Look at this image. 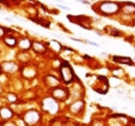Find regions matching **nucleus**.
<instances>
[{
	"label": "nucleus",
	"instance_id": "7ed1b4c3",
	"mask_svg": "<svg viewBox=\"0 0 135 126\" xmlns=\"http://www.w3.org/2000/svg\"><path fill=\"white\" fill-rule=\"evenodd\" d=\"M41 108H42L43 112H45L49 115H56L59 111V104H58V101L55 100L53 97L48 96L42 100Z\"/></svg>",
	"mask_w": 135,
	"mask_h": 126
},
{
	"label": "nucleus",
	"instance_id": "423d86ee",
	"mask_svg": "<svg viewBox=\"0 0 135 126\" xmlns=\"http://www.w3.org/2000/svg\"><path fill=\"white\" fill-rule=\"evenodd\" d=\"M68 19L71 20V22L75 23V24H78L79 26L86 28V29H90V21H86V20H89V18L84 16H68Z\"/></svg>",
	"mask_w": 135,
	"mask_h": 126
},
{
	"label": "nucleus",
	"instance_id": "0eeeda50",
	"mask_svg": "<svg viewBox=\"0 0 135 126\" xmlns=\"http://www.w3.org/2000/svg\"><path fill=\"white\" fill-rule=\"evenodd\" d=\"M85 108V103L83 100H76L73 103L70 104L69 110L73 115H80L81 113H83Z\"/></svg>",
	"mask_w": 135,
	"mask_h": 126
},
{
	"label": "nucleus",
	"instance_id": "f8f14e48",
	"mask_svg": "<svg viewBox=\"0 0 135 126\" xmlns=\"http://www.w3.org/2000/svg\"><path fill=\"white\" fill-rule=\"evenodd\" d=\"M120 10L125 15H134L135 4L134 3H124V4L120 5Z\"/></svg>",
	"mask_w": 135,
	"mask_h": 126
},
{
	"label": "nucleus",
	"instance_id": "2eb2a0df",
	"mask_svg": "<svg viewBox=\"0 0 135 126\" xmlns=\"http://www.w3.org/2000/svg\"><path fill=\"white\" fill-rule=\"evenodd\" d=\"M117 63L120 64H126V65H133V60L129 57H120V56H115L112 58Z\"/></svg>",
	"mask_w": 135,
	"mask_h": 126
},
{
	"label": "nucleus",
	"instance_id": "dca6fc26",
	"mask_svg": "<svg viewBox=\"0 0 135 126\" xmlns=\"http://www.w3.org/2000/svg\"><path fill=\"white\" fill-rule=\"evenodd\" d=\"M22 74H23V76H24V78H26V79H32L34 76H35V70H34L33 68H30V67H26V68H24V70L22 71Z\"/></svg>",
	"mask_w": 135,
	"mask_h": 126
},
{
	"label": "nucleus",
	"instance_id": "f3484780",
	"mask_svg": "<svg viewBox=\"0 0 135 126\" xmlns=\"http://www.w3.org/2000/svg\"><path fill=\"white\" fill-rule=\"evenodd\" d=\"M48 47L51 48L54 52H56V53H59L61 50H62V46L58 43V41H56V40H51L50 43H49V45H48Z\"/></svg>",
	"mask_w": 135,
	"mask_h": 126
},
{
	"label": "nucleus",
	"instance_id": "1a4fd4ad",
	"mask_svg": "<svg viewBox=\"0 0 135 126\" xmlns=\"http://www.w3.org/2000/svg\"><path fill=\"white\" fill-rule=\"evenodd\" d=\"M31 49L33 50L34 53L36 54H45L47 52L48 46L41 43V41H32V47Z\"/></svg>",
	"mask_w": 135,
	"mask_h": 126
},
{
	"label": "nucleus",
	"instance_id": "39448f33",
	"mask_svg": "<svg viewBox=\"0 0 135 126\" xmlns=\"http://www.w3.org/2000/svg\"><path fill=\"white\" fill-rule=\"evenodd\" d=\"M70 96L69 90L65 87L57 86L51 90V97H53L57 101H66Z\"/></svg>",
	"mask_w": 135,
	"mask_h": 126
},
{
	"label": "nucleus",
	"instance_id": "aec40b11",
	"mask_svg": "<svg viewBox=\"0 0 135 126\" xmlns=\"http://www.w3.org/2000/svg\"><path fill=\"white\" fill-rule=\"evenodd\" d=\"M110 29L108 30V33L111 35V36H118L120 35V32L118 31L117 28H113V27H109Z\"/></svg>",
	"mask_w": 135,
	"mask_h": 126
},
{
	"label": "nucleus",
	"instance_id": "6e6552de",
	"mask_svg": "<svg viewBox=\"0 0 135 126\" xmlns=\"http://www.w3.org/2000/svg\"><path fill=\"white\" fill-rule=\"evenodd\" d=\"M14 117V112L12 109L7 107H2L0 108V118L3 121H8Z\"/></svg>",
	"mask_w": 135,
	"mask_h": 126
},
{
	"label": "nucleus",
	"instance_id": "5701e85b",
	"mask_svg": "<svg viewBox=\"0 0 135 126\" xmlns=\"http://www.w3.org/2000/svg\"><path fill=\"white\" fill-rule=\"evenodd\" d=\"M1 71H2V66L0 65V74H1Z\"/></svg>",
	"mask_w": 135,
	"mask_h": 126
},
{
	"label": "nucleus",
	"instance_id": "f257e3e1",
	"mask_svg": "<svg viewBox=\"0 0 135 126\" xmlns=\"http://www.w3.org/2000/svg\"><path fill=\"white\" fill-rule=\"evenodd\" d=\"M93 9L96 10L98 14L102 16L109 17L117 15L120 10V5L117 2H111V1H103L95 6H93Z\"/></svg>",
	"mask_w": 135,
	"mask_h": 126
},
{
	"label": "nucleus",
	"instance_id": "20e7f679",
	"mask_svg": "<svg viewBox=\"0 0 135 126\" xmlns=\"http://www.w3.org/2000/svg\"><path fill=\"white\" fill-rule=\"evenodd\" d=\"M42 120V115L38 111L36 110H29L26 111L23 114L22 121L25 123L26 126H34L38 124Z\"/></svg>",
	"mask_w": 135,
	"mask_h": 126
},
{
	"label": "nucleus",
	"instance_id": "9b49d317",
	"mask_svg": "<svg viewBox=\"0 0 135 126\" xmlns=\"http://www.w3.org/2000/svg\"><path fill=\"white\" fill-rule=\"evenodd\" d=\"M3 43H4L7 47L15 48L18 46L19 40L17 39V37L14 36V35H5V36L3 37Z\"/></svg>",
	"mask_w": 135,
	"mask_h": 126
},
{
	"label": "nucleus",
	"instance_id": "412c9836",
	"mask_svg": "<svg viewBox=\"0 0 135 126\" xmlns=\"http://www.w3.org/2000/svg\"><path fill=\"white\" fill-rule=\"evenodd\" d=\"M1 126H17V125H16V123L14 121L8 120V121H3L1 123Z\"/></svg>",
	"mask_w": 135,
	"mask_h": 126
},
{
	"label": "nucleus",
	"instance_id": "6ab92c4d",
	"mask_svg": "<svg viewBox=\"0 0 135 126\" xmlns=\"http://www.w3.org/2000/svg\"><path fill=\"white\" fill-rule=\"evenodd\" d=\"M11 31H12L11 29H8V28H6V27L0 25V38H1V37H4V36L6 35V33H8V32H11Z\"/></svg>",
	"mask_w": 135,
	"mask_h": 126
},
{
	"label": "nucleus",
	"instance_id": "4be33fe9",
	"mask_svg": "<svg viewBox=\"0 0 135 126\" xmlns=\"http://www.w3.org/2000/svg\"><path fill=\"white\" fill-rule=\"evenodd\" d=\"M93 126H105V124H104L103 120H95Z\"/></svg>",
	"mask_w": 135,
	"mask_h": 126
},
{
	"label": "nucleus",
	"instance_id": "a211bd4d",
	"mask_svg": "<svg viewBox=\"0 0 135 126\" xmlns=\"http://www.w3.org/2000/svg\"><path fill=\"white\" fill-rule=\"evenodd\" d=\"M6 98H7V100H8L9 102H12V103H16L18 101V96L15 94V93H7Z\"/></svg>",
	"mask_w": 135,
	"mask_h": 126
},
{
	"label": "nucleus",
	"instance_id": "4468645a",
	"mask_svg": "<svg viewBox=\"0 0 135 126\" xmlns=\"http://www.w3.org/2000/svg\"><path fill=\"white\" fill-rule=\"evenodd\" d=\"M45 81H46V84H47L49 87H51L52 89L55 88V87H57V86H59V83H60L59 80L56 79V78L53 77V76H47Z\"/></svg>",
	"mask_w": 135,
	"mask_h": 126
},
{
	"label": "nucleus",
	"instance_id": "f03ea898",
	"mask_svg": "<svg viewBox=\"0 0 135 126\" xmlns=\"http://www.w3.org/2000/svg\"><path fill=\"white\" fill-rule=\"evenodd\" d=\"M59 76H60V81L64 82L66 85L72 84L76 79L73 67L67 61H61V63H60V65H59Z\"/></svg>",
	"mask_w": 135,
	"mask_h": 126
},
{
	"label": "nucleus",
	"instance_id": "9d476101",
	"mask_svg": "<svg viewBox=\"0 0 135 126\" xmlns=\"http://www.w3.org/2000/svg\"><path fill=\"white\" fill-rule=\"evenodd\" d=\"M18 47L22 51H28L32 47V41L28 37H22L18 43Z\"/></svg>",
	"mask_w": 135,
	"mask_h": 126
},
{
	"label": "nucleus",
	"instance_id": "ddd939ff",
	"mask_svg": "<svg viewBox=\"0 0 135 126\" xmlns=\"http://www.w3.org/2000/svg\"><path fill=\"white\" fill-rule=\"evenodd\" d=\"M1 66H2V69L6 72H15L18 69V64H16L15 62H12V61H6Z\"/></svg>",
	"mask_w": 135,
	"mask_h": 126
}]
</instances>
